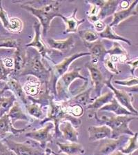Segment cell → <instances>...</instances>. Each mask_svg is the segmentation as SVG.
Segmentation results:
<instances>
[{
    "mask_svg": "<svg viewBox=\"0 0 138 155\" xmlns=\"http://www.w3.org/2000/svg\"><path fill=\"white\" fill-rule=\"evenodd\" d=\"M46 41L51 48L64 52L72 49L75 46V39L72 36H70L64 40H55L52 38H48Z\"/></svg>",
    "mask_w": 138,
    "mask_h": 155,
    "instance_id": "cell-22",
    "label": "cell"
},
{
    "mask_svg": "<svg viewBox=\"0 0 138 155\" xmlns=\"http://www.w3.org/2000/svg\"><path fill=\"white\" fill-rule=\"evenodd\" d=\"M84 46L89 49V52L91 57L92 64L95 65H98L99 62H103L105 57L107 55V50L105 48L104 44L101 40L98 39L93 43H85Z\"/></svg>",
    "mask_w": 138,
    "mask_h": 155,
    "instance_id": "cell-14",
    "label": "cell"
},
{
    "mask_svg": "<svg viewBox=\"0 0 138 155\" xmlns=\"http://www.w3.org/2000/svg\"><path fill=\"white\" fill-rule=\"evenodd\" d=\"M14 71L12 72V74L15 76L19 75L22 71H23L25 65L26 63V53L22 51V48L17 49L14 52Z\"/></svg>",
    "mask_w": 138,
    "mask_h": 155,
    "instance_id": "cell-28",
    "label": "cell"
},
{
    "mask_svg": "<svg viewBox=\"0 0 138 155\" xmlns=\"http://www.w3.org/2000/svg\"><path fill=\"white\" fill-rule=\"evenodd\" d=\"M100 111H104V112H113L114 114H116V116H122V115H127V116H135L134 114L131 113V112L127 110L126 108L122 106L115 97L111 100V101L109 102V104L105 105L99 109Z\"/></svg>",
    "mask_w": 138,
    "mask_h": 155,
    "instance_id": "cell-26",
    "label": "cell"
},
{
    "mask_svg": "<svg viewBox=\"0 0 138 155\" xmlns=\"http://www.w3.org/2000/svg\"><path fill=\"white\" fill-rule=\"evenodd\" d=\"M31 104L28 103L25 106L26 111L29 115L31 118H35L37 119H44V112L42 110V106L38 103L31 101Z\"/></svg>",
    "mask_w": 138,
    "mask_h": 155,
    "instance_id": "cell-32",
    "label": "cell"
},
{
    "mask_svg": "<svg viewBox=\"0 0 138 155\" xmlns=\"http://www.w3.org/2000/svg\"><path fill=\"white\" fill-rule=\"evenodd\" d=\"M59 2L54 1L44 5L40 8H35L28 4H20V6L38 19L39 24L43 28V37H45L51 27L52 20L55 17H59L61 15L59 13Z\"/></svg>",
    "mask_w": 138,
    "mask_h": 155,
    "instance_id": "cell-1",
    "label": "cell"
},
{
    "mask_svg": "<svg viewBox=\"0 0 138 155\" xmlns=\"http://www.w3.org/2000/svg\"><path fill=\"white\" fill-rule=\"evenodd\" d=\"M89 141L95 142L102 141L103 139L111 138L112 132L109 126L102 125L99 126H90L88 129Z\"/></svg>",
    "mask_w": 138,
    "mask_h": 155,
    "instance_id": "cell-19",
    "label": "cell"
},
{
    "mask_svg": "<svg viewBox=\"0 0 138 155\" xmlns=\"http://www.w3.org/2000/svg\"><path fill=\"white\" fill-rule=\"evenodd\" d=\"M79 36L85 43H93L99 39L98 34L91 29H86L78 32Z\"/></svg>",
    "mask_w": 138,
    "mask_h": 155,
    "instance_id": "cell-36",
    "label": "cell"
},
{
    "mask_svg": "<svg viewBox=\"0 0 138 155\" xmlns=\"http://www.w3.org/2000/svg\"><path fill=\"white\" fill-rule=\"evenodd\" d=\"M28 127L17 129L13 126L8 113L0 117V138L2 140L7 138L10 134L17 136L26 130Z\"/></svg>",
    "mask_w": 138,
    "mask_h": 155,
    "instance_id": "cell-16",
    "label": "cell"
},
{
    "mask_svg": "<svg viewBox=\"0 0 138 155\" xmlns=\"http://www.w3.org/2000/svg\"><path fill=\"white\" fill-rule=\"evenodd\" d=\"M13 71V69H9L6 68L3 64L2 59L0 58V81H8L9 79V75L12 74Z\"/></svg>",
    "mask_w": 138,
    "mask_h": 155,
    "instance_id": "cell-39",
    "label": "cell"
},
{
    "mask_svg": "<svg viewBox=\"0 0 138 155\" xmlns=\"http://www.w3.org/2000/svg\"><path fill=\"white\" fill-rule=\"evenodd\" d=\"M41 25L37 22H35L33 24V28L35 32V35L32 41L26 45V47H33L35 48L39 55L42 58L46 59L48 60H51L49 57V54L52 52L51 49L49 48L44 43L42 38L41 33Z\"/></svg>",
    "mask_w": 138,
    "mask_h": 155,
    "instance_id": "cell-10",
    "label": "cell"
},
{
    "mask_svg": "<svg viewBox=\"0 0 138 155\" xmlns=\"http://www.w3.org/2000/svg\"><path fill=\"white\" fill-rule=\"evenodd\" d=\"M107 54L110 56H115L118 59V62L120 63H126L129 61V54L126 49L119 42L114 41L112 48L107 51Z\"/></svg>",
    "mask_w": 138,
    "mask_h": 155,
    "instance_id": "cell-29",
    "label": "cell"
},
{
    "mask_svg": "<svg viewBox=\"0 0 138 155\" xmlns=\"http://www.w3.org/2000/svg\"><path fill=\"white\" fill-rule=\"evenodd\" d=\"M115 84H117L120 86H126V87H133L135 86H137V77H132L130 78H128L124 80H115L114 81Z\"/></svg>",
    "mask_w": 138,
    "mask_h": 155,
    "instance_id": "cell-37",
    "label": "cell"
},
{
    "mask_svg": "<svg viewBox=\"0 0 138 155\" xmlns=\"http://www.w3.org/2000/svg\"><path fill=\"white\" fill-rule=\"evenodd\" d=\"M60 134L68 142L78 143L79 132L69 120H64L59 126Z\"/></svg>",
    "mask_w": 138,
    "mask_h": 155,
    "instance_id": "cell-17",
    "label": "cell"
},
{
    "mask_svg": "<svg viewBox=\"0 0 138 155\" xmlns=\"http://www.w3.org/2000/svg\"><path fill=\"white\" fill-rule=\"evenodd\" d=\"M119 5L123 10L129 8L130 6V2L129 1H122L119 2Z\"/></svg>",
    "mask_w": 138,
    "mask_h": 155,
    "instance_id": "cell-44",
    "label": "cell"
},
{
    "mask_svg": "<svg viewBox=\"0 0 138 155\" xmlns=\"http://www.w3.org/2000/svg\"><path fill=\"white\" fill-rule=\"evenodd\" d=\"M6 91H8V87H7L6 85H5V86L4 87V88L2 89V90H0V99H1L2 98V97H4L3 94H4V92H6Z\"/></svg>",
    "mask_w": 138,
    "mask_h": 155,
    "instance_id": "cell-45",
    "label": "cell"
},
{
    "mask_svg": "<svg viewBox=\"0 0 138 155\" xmlns=\"http://www.w3.org/2000/svg\"><path fill=\"white\" fill-rule=\"evenodd\" d=\"M97 34H98L99 37H101L102 39L111 40V41H123L124 42V43L127 44L128 45H129V46H131L132 44L131 41H130V40L124 38V37L120 36L119 35H117L109 25H106V28H104V31Z\"/></svg>",
    "mask_w": 138,
    "mask_h": 155,
    "instance_id": "cell-30",
    "label": "cell"
},
{
    "mask_svg": "<svg viewBox=\"0 0 138 155\" xmlns=\"http://www.w3.org/2000/svg\"><path fill=\"white\" fill-rule=\"evenodd\" d=\"M22 87L27 97L32 99L38 98L46 90L49 89L48 85L42 84L38 79L32 76L31 79L27 80Z\"/></svg>",
    "mask_w": 138,
    "mask_h": 155,
    "instance_id": "cell-11",
    "label": "cell"
},
{
    "mask_svg": "<svg viewBox=\"0 0 138 155\" xmlns=\"http://www.w3.org/2000/svg\"><path fill=\"white\" fill-rule=\"evenodd\" d=\"M8 114L12 124H14L17 121H24L29 123L32 122V118L29 115H27L22 107L19 106V103L17 101L10 110Z\"/></svg>",
    "mask_w": 138,
    "mask_h": 155,
    "instance_id": "cell-25",
    "label": "cell"
},
{
    "mask_svg": "<svg viewBox=\"0 0 138 155\" xmlns=\"http://www.w3.org/2000/svg\"><path fill=\"white\" fill-rule=\"evenodd\" d=\"M114 98V95L113 92L110 91L109 92H105L104 94H101V95L95 98L94 101L91 104L88 105L86 107V109L93 110V113L91 115H89V118L93 117L94 114H97V110H99L105 105L109 104V102L111 101V100Z\"/></svg>",
    "mask_w": 138,
    "mask_h": 155,
    "instance_id": "cell-21",
    "label": "cell"
},
{
    "mask_svg": "<svg viewBox=\"0 0 138 155\" xmlns=\"http://www.w3.org/2000/svg\"><path fill=\"white\" fill-rule=\"evenodd\" d=\"M126 64L130 66L131 75L133 77H134L135 70L137 68V57L132 60H129V61H126Z\"/></svg>",
    "mask_w": 138,
    "mask_h": 155,
    "instance_id": "cell-41",
    "label": "cell"
},
{
    "mask_svg": "<svg viewBox=\"0 0 138 155\" xmlns=\"http://www.w3.org/2000/svg\"><path fill=\"white\" fill-rule=\"evenodd\" d=\"M82 68H75L72 71L67 72L57 82L56 95L59 99L58 101H65L71 99L69 87L75 80L81 79L88 83V79L80 73Z\"/></svg>",
    "mask_w": 138,
    "mask_h": 155,
    "instance_id": "cell-5",
    "label": "cell"
},
{
    "mask_svg": "<svg viewBox=\"0 0 138 155\" xmlns=\"http://www.w3.org/2000/svg\"><path fill=\"white\" fill-rule=\"evenodd\" d=\"M90 55V53L89 52H77L72 54L70 57H68L65 58L63 61L60 62L59 64L55 65L52 67L50 70V79L49 81V89L50 92H51L52 94L56 95V84L58 80L61 78V77L64 75V74L67 72L68 69H69V66L75 60L80 58V57Z\"/></svg>",
    "mask_w": 138,
    "mask_h": 155,
    "instance_id": "cell-3",
    "label": "cell"
},
{
    "mask_svg": "<svg viewBox=\"0 0 138 155\" xmlns=\"http://www.w3.org/2000/svg\"><path fill=\"white\" fill-rule=\"evenodd\" d=\"M2 62H3V64L4 66L7 68L9 69H13L14 68V60L13 58H11V57H6L2 59Z\"/></svg>",
    "mask_w": 138,
    "mask_h": 155,
    "instance_id": "cell-42",
    "label": "cell"
},
{
    "mask_svg": "<svg viewBox=\"0 0 138 155\" xmlns=\"http://www.w3.org/2000/svg\"><path fill=\"white\" fill-rule=\"evenodd\" d=\"M97 6L99 8L97 17L99 20L103 21L107 17L113 15L119 4V1H90L88 2Z\"/></svg>",
    "mask_w": 138,
    "mask_h": 155,
    "instance_id": "cell-15",
    "label": "cell"
},
{
    "mask_svg": "<svg viewBox=\"0 0 138 155\" xmlns=\"http://www.w3.org/2000/svg\"><path fill=\"white\" fill-rule=\"evenodd\" d=\"M93 25L95 28V30H96L98 33L104 31V28H106V25L103 22V21H101V20H98V21L95 22V23H94Z\"/></svg>",
    "mask_w": 138,
    "mask_h": 155,
    "instance_id": "cell-43",
    "label": "cell"
},
{
    "mask_svg": "<svg viewBox=\"0 0 138 155\" xmlns=\"http://www.w3.org/2000/svg\"><path fill=\"white\" fill-rule=\"evenodd\" d=\"M103 63H104V66L106 67V68L110 72H111L112 74H119V71L117 69L114 62L110 59L109 54H107L106 57H105Z\"/></svg>",
    "mask_w": 138,
    "mask_h": 155,
    "instance_id": "cell-38",
    "label": "cell"
},
{
    "mask_svg": "<svg viewBox=\"0 0 138 155\" xmlns=\"http://www.w3.org/2000/svg\"><path fill=\"white\" fill-rule=\"evenodd\" d=\"M93 117L99 123H103L110 127L112 132L111 139H117L122 135L132 137L135 134V132L129 127V124L135 119H137V117L122 115L109 117L102 116L99 118L97 114H94Z\"/></svg>",
    "mask_w": 138,
    "mask_h": 155,
    "instance_id": "cell-2",
    "label": "cell"
},
{
    "mask_svg": "<svg viewBox=\"0 0 138 155\" xmlns=\"http://www.w3.org/2000/svg\"><path fill=\"white\" fill-rule=\"evenodd\" d=\"M52 154L53 155H64L63 154H59V153H56V152H55L54 151H52Z\"/></svg>",
    "mask_w": 138,
    "mask_h": 155,
    "instance_id": "cell-48",
    "label": "cell"
},
{
    "mask_svg": "<svg viewBox=\"0 0 138 155\" xmlns=\"http://www.w3.org/2000/svg\"><path fill=\"white\" fill-rule=\"evenodd\" d=\"M2 48L19 49L21 48V41L12 37L0 36V48Z\"/></svg>",
    "mask_w": 138,
    "mask_h": 155,
    "instance_id": "cell-35",
    "label": "cell"
},
{
    "mask_svg": "<svg viewBox=\"0 0 138 155\" xmlns=\"http://www.w3.org/2000/svg\"><path fill=\"white\" fill-rule=\"evenodd\" d=\"M112 78L113 76L110 77L109 79H107L105 85L113 92L115 99L117 100V102L122 106L124 107V108H126L127 110H129L131 113L134 114L135 115L137 116V110L135 108L132 104L133 101V97L129 92L115 88L111 83Z\"/></svg>",
    "mask_w": 138,
    "mask_h": 155,
    "instance_id": "cell-9",
    "label": "cell"
},
{
    "mask_svg": "<svg viewBox=\"0 0 138 155\" xmlns=\"http://www.w3.org/2000/svg\"><path fill=\"white\" fill-rule=\"evenodd\" d=\"M6 85L8 87V91H11L12 93L15 96L17 99L19 100L22 104H24V106L27 105V104L29 103V100H28L27 96L24 91L23 87H22L18 80L15 78L9 77L8 80L6 81Z\"/></svg>",
    "mask_w": 138,
    "mask_h": 155,
    "instance_id": "cell-20",
    "label": "cell"
},
{
    "mask_svg": "<svg viewBox=\"0 0 138 155\" xmlns=\"http://www.w3.org/2000/svg\"><path fill=\"white\" fill-rule=\"evenodd\" d=\"M137 132H135L133 136L129 137L127 142L124 146L120 147L119 150L121 151L123 154L126 155H132L134 152L137 151L138 149L137 145Z\"/></svg>",
    "mask_w": 138,
    "mask_h": 155,
    "instance_id": "cell-33",
    "label": "cell"
},
{
    "mask_svg": "<svg viewBox=\"0 0 138 155\" xmlns=\"http://www.w3.org/2000/svg\"><path fill=\"white\" fill-rule=\"evenodd\" d=\"M0 155H16L6 146L4 140L0 139Z\"/></svg>",
    "mask_w": 138,
    "mask_h": 155,
    "instance_id": "cell-40",
    "label": "cell"
},
{
    "mask_svg": "<svg viewBox=\"0 0 138 155\" xmlns=\"http://www.w3.org/2000/svg\"><path fill=\"white\" fill-rule=\"evenodd\" d=\"M61 104L64 112L70 116L75 118H79L84 114L83 106L79 104H69L66 101H61Z\"/></svg>",
    "mask_w": 138,
    "mask_h": 155,
    "instance_id": "cell-31",
    "label": "cell"
},
{
    "mask_svg": "<svg viewBox=\"0 0 138 155\" xmlns=\"http://www.w3.org/2000/svg\"><path fill=\"white\" fill-rule=\"evenodd\" d=\"M20 76L31 75L36 77L42 84L49 85L50 79V71L48 70L41 61V56L35 55L31 58H28L23 71ZM49 87V86H48Z\"/></svg>",
    "mask_w": 138,
    "mask_h": 155,
    "instance_id": "cell-4",
    "label": "cell"
},
{
    "mask_svg": "<svg viewBox=\"0 0 138 155\" xmlns=\"http://www.w3.org/2000/svg\"><path fill=\"white\" fill-rule=\"evenodd\" d=\"M109 155H126V154H123L121 151L119 150H117L113 152V153H111V154H109Z\"/></svg>",
    "mask_w": 138,
    "mask_h": 155,
    "instance_id": "cell-47",
    "label": "cell"
},
{
    "mask_svg": "<svg viewBox=\"0 0 138 155\" xmlns=\"http://www.w3.org/2000/svg\"><path fill=\"white\" fill-rule=\"evenodd\" d=\"M129 139L126 135H122L117 139H106L100 142L96 147L93 155H109L124 146Z\"/></svg>",
    "mask_w": 138,
    "mask_h": 155,
    "instance_id": "cell-8",
    "label": "cell"
},
{
    "mask_svg": "<svg viewBox=\"0 0 138 155\" xmlns=\"http://www.w3.org/2000/svg\"><path fill=\"white\" fill-rule=\"evenodd\" d=\"M52 150L50 148H46L44 150V155H52Z\"/></svg>",
    "mask_w": 138,
    "mask_h": 155,
    "instance_id": "cell-46",
    "label": "cell"
},
{
    "mask_svg": "<svg viewBox=\"0 0 138 155\" xmlns=\"http://www.w3.org/2000/svg\"><path fill=\"white\" fill-rule=\"evenodd\" d=\"M4 141L16 155H44V150L40 147L39 143L31 139L19 143L6 138Z\"/></svg>",
    "mask_w": 138,
    "mask_h": 155,
    "instance_id": "cell-6",
    "label": "cell"
},
{
    "mask_svg": "<svg viewBox=\"0 0 138 155\" xmlns=\"http://www.w3.org/2000/svg\"><path fill=\"white\" fill-rule=\"evenodd\" d=\"M16 101L17 98L13 94L8 97H2L0 99V117L8 113Z\"/></svg>",
    "mask_w": 138,
    "mask_h": 155,
    "instance_id": "cell-34",
    "label": "cell"
},
{
    "mask_svg": "<svg viewBox=\"0 0 138 155\" xmlns=\"http://www.w3.org/2000/svg\"><path fill=\"white\" fill-rule=\"evenodd\" d=\"M57 146L59 147V154L64 155H80L85 153V150L81 144L79 143H61L57 142Z\"/></svg>",
    "mask_w": 138,
    "mask_h": 155,
    "instance_id": "cell-23",
    "label": "cell"
},
{
    "mask_svg": "<svg viewBox=\"0 0 138 155\" xmlns=\"http://www.w3.org/2000/svg\"><path fill=\"white\" fill-rule=\"evenodd\" d=\"M138 2L133 1L130 4L129 7L126 9L122 10L118 12H115L113 17V21L111 23L109 24V26L113 27L118 26L120 24L127 19L130 18V17L137 15V5Z\"/></svg>",
    "mask_w": 138,
    "mask_h": 155,
    "instance_id": "cell-18",
    "label": "cell"
},
{
    "mask_svg": "<svg viewBox=\"0 0 138 155\" xmlns=\"http://www.w3.org/2000/svg\"><path fill=\"white\" fill-rule=\"evenodd\" d=\"M0 19L3 26L7 31L13 33H19L23 30L24 24L22 20L17 17L10 18L6 11L2 6L1 1H0Z\"/></svg>",
    "mask_w": 138,
    "mask_h": 155,
    "instance_id": "cell-13",
    "label": "cell"
},
{
    "mask_svg": "<svg viewBox=\"0 0 138 155\" xmlns=\"http://www.w3.org/2000/svg\"><path fill=\"white\" fill-rule=\"evenodd\" d=\"M92 88H88L86 90L82 91L79 94H76L74 97H71V99L67 100L69 104H79L82 106H87L88 105L91 104L94 101L95 98H92L91 97V93Z\"/></svg>",
    "mask_w": 138,
    "mask_h": 155,
    "instance_id": "cell-27",
    "label": "cell"
},
{
    "mask_svg": "<svg viewBox=\"0 0 138 155\" xmlns=\"http://www.w3.org/2000/svg\"><path fill=\"white\" fill-rule=\"evenodd\" d=\"M77 8H75L74 10V11L72 12L71 15L69 17H65L64 15H62V14L59 15V17L63 19V21H64V23L66 24V31H65L64 33H75V32L78 31V28L80 25L85 21L84 19H82L81 20L77 19Z\"/></svg>",
    "mask_w": 138,
    "mask_h": 155,
    "instance_id": "cell-24",
    "label": "cell"
},
{
    "mask_svg": "<svg viewBox=\"0 0 138 155\" xmlns=\"http://www.w3.org/2000/svg\"><path fill=\"white\" fill-rule=\"evenodd\" d=\"M85 67L89 71L93 86L95 94H97V97H99L102 94V88L105 86L107 79H105L103 76L97 65H95L89 61L86 64H85Z\"/></svg>",
    "mask_w": 138,
    "mask_h": 155,
    "instance_id": "cell-12",
    "label": "cell"
},
{
    "mask_svg": "<svg viewBox=\"0 0 138 155\" xmlns=\"http://www.w3.org/2000/svg\"><path fill=\"white\" fill-rule=\"evenodd\" d=\"M25 137L38 143L40 147L44 150L48 143L53 141L55 137V126L52 122H47L41 128L28 132Z\"/></svg>",
    "mask_w": 138,
    "mask_h": 155,
    "instance_id": "cell-7",
    "label": "cell"
}]
</instances>
